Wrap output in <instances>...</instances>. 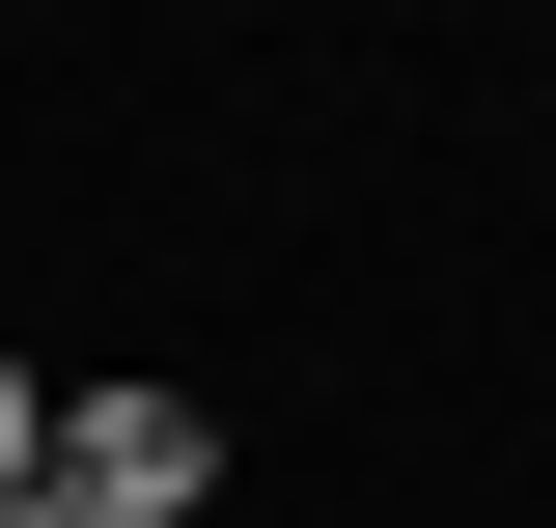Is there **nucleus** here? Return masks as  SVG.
Here are the masks:
<instances>
[{
    "label": "nucleus",
    "instance_id": "obj_1",
    "mask_svg": "<svg viewBox=\"0 0 556 528\" xmlns=\"http://www.w3.org/2000/svg\"><path fill=\"white\" fill-rule=\"evenodd\" d=\"M56 528H195L223 501V417L195 390H56V473H28Z\"/></svg>",
    "mask_w": 556,
    "mask_h": 528
},
{
    "label": "nucleus",
    "instance_id": "obj_2",
    "mask_svg": "<svg viewBox=\"0 0 556 528\" xmlns=\"http://www.w3.org/2000/svg\"><path fill=\"white\" fill-rule=\"evenodd\" d=\"M28 473H56V390H28V362H0V501H28Z\"/></svg>",
    "mask_w": 556,
    "mask_h": 528
}]
</instances>
